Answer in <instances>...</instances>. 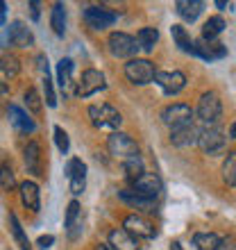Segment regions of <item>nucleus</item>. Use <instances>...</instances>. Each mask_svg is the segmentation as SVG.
I'll use <instances>...</instances> for the list:
<instances>
[{"mask_svg":"<svg viewBox=\"0 0 236 250\" xmlns=\"http://www.w3.org/2000/svg\"><path fill=\"white\" fill-rule=\"evenodd\" d=\"M193 116H197L202 127H218L220 119H223V103L218 98V93L216 91L202 93L200 100H197V107H196V112H193Z\"/></svg>","mask_w":236,"mask_h":250,"instance_id":"obj_1","label":"nucleus"},{"mask_svg":"<svg viewBox=\"0 0 236 250\" xmlns=\"http://www.w3.org/2000/svg\"><path fill=\"white\" fill-rule=\"evenodd\" d=\"M89 119H91V123L96 125L98 130H112V132H118L120 123H123L120 112H118L116 107L107 105V103L89 107Z\"/></svg>","mask_w":236,"mask_h":250,"instance_id":"obj_2","label":"nucleus"},{"mask_svg":"<svg viewBox=\"0 0 236 250\" xmlns=\"http://www.w3.org/2000/svg\"><path fill=\"white\" fill-rule=\"evenodd\" d=\"M155 73H157V68H155V64L150 60L134 57V60H127V64H125V78L130 80L132 84H138V86L150 84L155 80Z\"/></svg>","mask_w":236,"mask_h":250,"instance_id":"obj_3","label":"nucleus"},{"mask_svg":"<svg viewBox=\"0 0 236 250\" xmlns=\"http://www.w3.org/2000/svg\"><path fill=\"white\" fill-rule=\"evenodd\" d=\"M107 46H109V53L118 60H134V55L138 53L137 41L127 32H112L107 39Z\"/></svg>","mask_w":236,"mask_h":250,"instance_id":"obj_4","label":"nucleus"},{"mask_svg":"<svg viewBox=\"0 0 236 250\" xmlns=\"http://www.w3.org/2000/svg\"><path fill=\"white\" fill-rule=\"evenodd\" d=\"M107 150L112 152L114 157H120V159H130V157H137L138 155V146L137 141L125 134V132H112L109 139H107Z\"/></svg>","mask_w":236,"mask_h":250,"instance_id":"obj_5","label":"nucleus"},{"mask_svg":"<svg viewBox=\"0 0 236 250\" xmlns=\"http://www.w3.org/2000/svg\"><path fill=\"white\" fill-rule=\"evenodd\" d=\"M196 146H200V150L204 155H220L227 146V137L218 127H202L197 132V141Z\"/></svg>","mask_w":236,"mask_h":250,"instance_id":"obj_6","label":"nucleus"},{"mask_svg":"<svg viewBox=\"0 0 236 250\" xmlns=\"http://www.w3.org/2000/svg\"><path fill=\"white\" fill-rule=\"evenodd\" d=\"M132 193H137L138 198H143V200H150L155 203L161 193V180L159 175L155 173H143V175H138L134 182H132Z\"/></svg>","mask_w":236,"mask_h":250,"instance_id":"obj_7","label":"nucleus"},{"mask_svg":"<svg viewBox=\"0 0 236 250\" xmlns=\"http://www.w3.org/2000/svg\"><path fill=\"white\" fill-rule=\"evenodd\" d=\"M84 23L91 30H107L116 23V12L107 9L102 5H91V7H84Z\"/></svg>","mask_w":236,"mask_h":250,"instance_id":"obj_8","label":"nucleus"},{"mask_svg":"<svg viewBox=\"0 0 236 250\" xmlns=\"http://www.w3.org/2000/svg\"><path fill=\"white\" fill-rule=\"evenodd\" d=\"M161 121L171 130L173 127H179V125L193 123V109L189 105H184V103H173V105L161 109Z\"/></svg>","mask_w":236,"mask_h":250,"instance_id":"obj_9","label":"nucleus"},{"mask_svg":"<svg viewBox=\"0 0 236 250\" xmlns=\"http://www.w3.org/2000/svg\"><path fill=\"white\" fill-rule=\"evenodd\" d=\"M105 86H107V82H105V75H102V73L96 71V68H86V71L82 73V80L78 82L75 93L82 96V98H89V96H93V93L102 91Z\"/></svg>","mask_w":236,"mask_h":250,"instance_id":"obj_10","label":"nucleus"},{"mask_svg":"<svg viewBox=\"0 0 236 250\" xmlns=\"http://www.w3.org/2000/svg\"><path fill=\"white\" fill-rule=\"evenodd\" d=\"M152 82H157L166 96H175L186 86V75L182 71H157Z\"/></svg>","mask_w":236,"mask_h":250,"instance_id":"obj_11","label":"nucleus"},{"mask_svg":"<svg viewBox=\"0 0 236 250\" xmlns=\"http://www.w3.org/2000/svg\"><path fill=\"white\" fill-rule=\"evenodd\" d=\"M5 41L16 48H30L34 46V34L23 21H12L5 32Z\"/></svg>","mask_w":236,"mask_h":250,"instance_id":"obj_12","label":"nucleus"},{"mask_svg":"<svg viewBox=\"0 0 236 250\" xmlns=\"http://www.w3.org/2000/svg\"><path fill=\"white\" fill-rule=\"evenodd\" d=\"M66 178H68V187H71L73 196H79L86 187V164L82 159L73 157L66 164Z\"/></svg>","mask_w":236,"mask_h":250,"instance_id":"obj_13","label":"nucleus"},{"mask_svg":"<svg viewBox=\"0 0 236 250\" xmlns=\"http://www.w3.org/2000/svg\"><path fill=\"white\" fill-rule=\"evenodd\" d=\"M123 230L127 232V234H132L134 239H137V237H141V239H152V237H157V230H155V225H152L150 221H145L143 216H138V214L125 216Z\"/></svg>","mask_w":236,"mask_h":250,"instance_id":"obj_14","label":"nucleus"},{"mask_svg":"<svg viewBox=\"0 0 236 250\" xmlns=\"http://www.w3.org/2000/svg\"><path fill=\"white\" fill-rule=\"evenodd\" d=\"M193 55L196 57H202L207 62H214V60H223L227 57V46L220 43V41H204V39H197L193 41Z\"/></svg>","mask_w":236,"mask_h":250,"instance_id":"obj_15","label":"nucleus"},{"mask_svg":"<svg viewBox=\"0 0 236 250\" xmlns=\"http://www.w3.org/2000/svg\"><path fill=\"white\" fill-rule=\"evenodd\" d=\"M23 157H25V166L27 173H32L34 178H43V155H41V146L37 141H30L23 150Z\"/></svg>","mask_w":236,"mask_h":250,"instance_id":"obj_16","label":"nucleus"},{"mask_svg":"<svg viewBox=\"0 0 236 250\" xmlns=\"http://www.w3.org/2000/svg\"><path fill=\"white\" fill-rule=\"evenodd\" d=\"M197 127L196 123H186L179 125V127H173L171 130V144L177 148H189V146H196L197 141Z\"/></svg>","mask_w":236,"mask_h":250,"instance_id":"obj_17","label":"nucleus"},{"mask_svg":"<svg viewBox=\"0 0 236 250\" xmlns=\"http://www.w3.org/2000/svg\"><path fill=\"white\" fill-rule=\"evenodd\" d=\"M19 193H20V203L25 205L27 209H32V211L41 209V191H39V185H37V182H32V180L20 182Z\"/></svg>","mask_w":236,"mask_h":250,"instance_id":"obj_18","label":"nucleus"},{"mask_svg":"<svg viewBox=\"0 0 236 250\" xmlns=\"http://www.w3.org/2000/svg\"><path fill=\"white\" fill-rule=\"evenodd\" d=\"M204 2L202 0H177L175 2V12L179 14V19H184L186 23L197 21V16L202 14Z\"/></svg>","mask_w":236,"mask_h":250,"instance_id":"obj_19","label":"nucleus"},{"mask_svg":"<svg viewBox=\"0 0 236 250\" xmlns=\"http://www.w3.org/2000/svg\"><path fill=\"white\" fill-rule=\"evenodd\" d=\"M9 123L16 127L19 132H25V134H32L37 130L34 121L27 116V112H23L19 105H9Z\"/></svg>","mask_w":236,"mask_h":250,"instance_id":"obj_20","label":"nucleus"},{"mask_svg":"<svg viewBox=\"0 0 236 250\" xmlns=\"http://www.w3.org/2000/svg\"><path fill=\"white\" fill-rule=\"evenodd\" d=\"M107 246H109L112 250H138L137 239L132 237V234H127L123 228L109 232V244Z\"/></svg>","mask_w":236,"mask_h":250,"instance_id":"obj_21","label":"nucleus"},{"mask_svg":"<svg viewBox=\"0 0 236 250\" xmlns=\"http://www.w3.org/2000/svg\"><path fill=\"white\" fill-rule=\"evenodd\" d=\"M57 84L64 93H71L73 86V60L68 57H61L57 64Z\"/></svg>","mask_w":236,"mask_h":250,"instance_id":"obj_22","label":"nucleus"},{"mask_svg":"<svg viewBox=\"0 0 236 250\" xmlns=\"http://www.w3.org/2000/svg\"><path fill=\"white\" fill-rule=\"evenodd\" d=\"M134 41H137L138 50L152 53V50H155V46H157V41H159V30H157V27H141Z\"/></svg>","mask_w":236,"mask_h":250,"instance_id":"obj_23","label":"nucleus"},{"mask_svg":"<svg viewBox=\"0 0 236 250\" xmlns=\"http://www.w3.org/2000/svg\"><path fill=\"white\" fill-rule=\"evenodd\" d=\"M39 68L43 73V91H46V105L48 107H57V96H55V86L53 78H50V68H48V60L41 55L39 57Z\"/></svg>","mask_w":236,"mask_h":250,"instance_id":"obj_24","label":"nucleus"},{"mask_svg":"<svg viewBox=\"0 0 236 250\" xmlns=\"http://www.w3.org/2000/svg\"><path fill=\"white\" fill-rule=\"evenodd\" d=\"M171 34H173V41H175V46L182 50V53L186 55H193V41L196 39H191V34L189 30L184 25H173L171 27Z\"/></svg>","mask_w":236,"mask_h":250,"instance_id":"obj_25","label":"nucleus"},{"mask_svg":"<svg viewBox=\"0 0 236 250\" xmlns=\"http://www.w3.org/2000/svg\"><path fill=\"white\" fill-rule=\"evenodd\" d=\"M225 27H227V23H225L223 16H211V19L202 25V39L204 41H216L218 37L223 34Z\"/></svg>","mask_w":236,"mask_h":250,"instance_id":"obj_26","label":"nucleus"},{"mask_svg":"<svg viewBox=\"0 0 236 250\" xmlns=\"http://www.w3.org/2000/svg\"><path fill=\"white\" fill-rule=\"evenodd\" d=\"M50 27L57 37H64L66 32V5L64 2H55L53 12H50Z\"/></svg>","mask_w":236,"mask_h":250,"instance_id":"obj_27","label":"nucleus"},{"mask_svg":"<svg viewBox=\"0 0 236 250\" xmlns=\"http://www.w3.org/2000/svg\"><path fill=\"white\" fill-rule=\"evenodd\" d=\"M220 244V237L216 232H196L193 234V246L197 250H216Z\"/></svg>","mask_w":236,"mask_h":250,"instance_id":"obj_28","label":"nucleus"},{"mask_svg":"<svg viewBox=\"0 0 236 250\" xmlns=\"http://www.w3.org/2000/svg\"><path fill=\"white\" fill-rule=\"evenodd\" d=\"M0 73H2L7 80L16 78V75L20 73V62H19V57H16V55H9V53L0 55Z\"/></svg>","mask_w":236,"mask_h":250,"instance_id":"obj_29","label":"nucleus"},{"mask_svg":"<svg viewBox=\"0 0 236 250\" xmlns=\"http://www.w3.org/2000/svg\"><path fill=\"white\" fill-rule=\"evenodd\" d=\"M118 198H120L123 203H127L130 207H138V209H145V211H155V209H152V207H155V203H150V200H143V198H138L137 193H132V189L118 191Z\"/></svg>","mask_w":236,"mask_h":250,"instance_id":"obj_30","label":"nucleus"},{"mask_svg":"<svg viewBox=\"0 0 236 250\" xmlns=\"http://www.w3.org/2000/svg\"><path fill=\"white\" fill-rule=\"evenodd\" d=\"M9 225H12V234H14V241L20 246V250H32V244H30V239H27V234L23 232V228H20L19 223V216L16 214H9Z\"/></svg>","mask_w":236,"mask_h":250,"instance_id":"obj_31","label":"nucleus"},{"mask_svg":"<svg viewBox=\"0 0 236 250\" xmlns=\"http://www.w3.org/2000/svg\"><path fill=\"white\" fill-rule=\"evenodd\" d=\"M123 171H125V178L130 180V182H134V180L138 178V175H143L145 168H143V159L138 157H130V159H125V164H123Z\"/></svg>","mask_w":236,"mask_h":250,"instance_id":"obj_32","label":"nucleus"},{"mask_svg":"<svg viewBox=\"0 0 236 250\" xmlns=\"http://www.w3.org/2000/svg\"><path fill=\"white\" fill-rule=\"evenodd\" d=\"M223 180L232 189L236 187V152L234 150L227 152V159H225V164H223Z\"/></svg>","mask_w":236,"mask_h":250,"instance_id":"obj_33","label":"nucleus"},{"mask_svg":"<svg viewBox=\"0 0 236 250\" xmlns=\"http://www.w3.org/2000/svg\"><path fill=\"white\" fill-rule=\"evenodd\" d=\"M0 189H5V191L16 189V175H14L9 164H0Z\"/></svg>","mask_w":236,"mask_h":250,"instance_id":"obj_34","label":"nucleus"},{"mask_svg":"<svg viewBox=\"0 0 236 250\" xmlns=\"http://www.w3.org/2000/svg\"><path fill=\"white\" fill-rule=\"evenodd\" d=\"M25 105L32 114H41V109H43V100H41V96L37 93V89H27L25 91Z\"/></svg>","mask_w":236,"mask_h":250,"instance_id":"obj_35","label":"nucleus"},{"mask_svg":"<svg viewBox=\"0 0 236 250\" xmlns=\"http://www.w3.org/2000/svg\"><path fill=\"white\" fill-rule=\"evenodd\" d=\"M79 218V203L78 200H71V205H68V209H66V230L73 232V228H75V221Z\"/></svg>","mask_w":236,"mask_h":250,"instance_id":"obj_36","label":"nucleus"},{"mask_svg":"<svg viewBox=\"0 0 236 250\" xmlns=\"http://www.w3.org/2000/svg\"><path fill=\"white\" fill-rule=\"evenodd\" d=\"M53 134H55V144H57L59 152H61V155H66V152H68V148H71V141H68V134H66V132H64V127H59V125H55Z\"/></svg>","mask_w":236,"mask_h":250,"instance_id":"obj_37","label":"nucleus"},{"mask_svg":"<svg viewBox=\"0 0 236 250\" xmlns=\"http://www.w3.org/2000/svg\"><path fill=\"white\" fill-rule=\"evenodd\" d=\"M53 244H55V237H53V234H43V237L37 239V246H39L41 250H48Z\"/></svg>","mask_w":236,"mask_h":250,"instance_id":"obj_38","label":"nucleus"},{"mask_svg":"<svg viewBox=\"0 0 236 250\" xmlns=\"http://www.w3.org/2000/svg\"><path fill=\"white\" fill-rule=\"evenodd\" d=\"M216 250H236L234 248V237H225L220 239V244H218Z\"/></svg>","mask_w":236,"mask_h":250,"instance_id":"obj_39","label":"nucleus"},{"mask_svg":"<svg viewBox=\"0 0 236 250\" xmlns=\"http://www.w3.org/2000/svg\"><path fill=\"white\" fill-rule=\"evenodd\" d=\"M5 21H7V2L0 0V27H5Z\"/></svg>","mask_w":236,"mask_h":250,"instance_id":"obj_40","label":"nucleus"},{"mask_svg":"<svg viewBox=\"0 0 236 250\" xmlns=\"http://www.w3.org/2000/svg\"><path fill=\"white\" fill-rule=\"evenodd\" d=\"M30 9H32V19L37 21V19H39V2H37V0H32V2H30Z\"/></svg>","mask_w":236,"mask_h":250,"instance_id":"obj_41","label":"nucleus"},{"mask_svg":"<svg viewBox=\"0 0 236 250\" xmlns=\"http://www.w3.org/2000/svg\"><path fill=\"white\" fill-rule=\"evenodd\" d=\"M7 91H9V84H7V82H2V80H0V96H5Z\"/></svg>","mask_w":236,"mask_h":250,"instance_id":"obj_42","label":"nucleus"},{"mask_svg":"<svg viewBox=\"0 0 236 250\" xmlns=\"http://www.w3.org/2000/svg\"><path fill=\"white\" fill-rule=\"evenodd\" d=\"M230 139H236V123L230 125Z\"/></svg>","mask_w":236,"mask_h":250,"instance_id":"obj_43","label":"nucleus"},{"mask_svg":"<svg viewBox=\"0 0 236 250\" xmlns=\"http://www.w3.org/2000/svg\"><path fill=\"white\" fill-rule=\"evenodd\" d=\"M98 250H112V248H109L107 244H98Z\"/></svg>","mask_w":236,"mask_h":250,"instance_id":"obj_44","label":"nucleus"},{"mask_svg":"<svg viewBox=\"0 0 236 250\" xmlns=\"http://www.w3.org/2000/svg\"><path fill=\"white\" fill-rule=\"evenodd\" d=\"M173 250H182V248H179V244H173Z\"/></svg>","mask_w":236,"mask_h":250,"instance_id":"obj_45","label":"nucleus"}]
</instances>
